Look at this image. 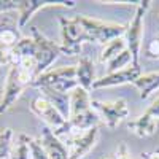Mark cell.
Segmentation results:
<instances>
[{
  "label": "cell",
  "mask_w": 159,
  "mask_h": 159,
  "mask_svg": "<svg viewBox=\"0 0 159 159\" xmlns=\"http://www.w3.org/2000/svg\"><path fill=\"white\" fill-rule=\"evenodd\" d=\"M145 56L150 59H159V34L145 48Z\"/></svg>",
  "instance_id": "24"
},
{
  "label": "cell",
  "mask_w": 159,
  "mask_h": 159,
  "mask_svg": "<svg viewBox=\"0 0 159 159\" xmlns=\"http://www.w3.org/2000/svg\"><path fill=\"white\" fill-rule=\"evenodd\" d=\"M30 110L42 119V121L46 124V127H49L52 130L57 139L62 135L72 137V129L69 124V119H65L51 102H48L43 96H38L32 100L30 103Z\"/></svg>",
  "instance_id": "3"
},
{
  "label": "cell",
  "mask_w": 159,
  "mask_h": 159,
  "mask_svg": "<svg viewBox=\"0 0 159 159\" xmlns=\"http://www.w3.org/2000/svg\"><path fill=\"white\" fill-rule=\"evenodd\" d=\"M51 7L73 8L75 2H45V0H19L18 3V27H24L37 11Z\"/></svg>",
  "instance_id": "10"
},
{
  "label": "cell",
  "mask_w": 159,
  "mask_h": 159,
  "mask_svg": "<svg viewBox=\"0 0 159 159\" xmlns=\"http://www.w3.org/2000/svg\"><path fill=\"white\" fill-rule=\"evenodd\" d=\"M108 159H111V157H108Z\"/></svg>",
  "instance_id": "31"
},
{
  "label": "cell",
  "mask_w": 159,
  "mask_h": 159,
  "mask_svg": "<svg viewBox=\"0 0 159 159\" xmlns=\"http://www.w3.org/2000/svg\"><path fill=\"white\" fill-rule=\"evenodd\" d=\"M129 129L139 137H151L156 132V119L150 118L148 115H140L135 121H130Z\"/></svg>",
  "instance_id": "18"
},
{
  "label": "cell",
  "mask_w": 159,
  "mask_h": 159,
  "mask_svg": "<svg viewBox=\"0 0 159 159\" xmlns=\"http://www.w3.org/2000/svg\"><path fill=\"white\" fill-rule=\"evenodd\" d=\"M30 137L25 134H19L16 140L11 143L10 159H30V147H29Z\"/></svg>",
  "instance_id": "19"
},
{
  "label": "cell",
  "mask_w": 159,
  "mask_h": 159,
  "mask_svg": "<svg viewBox=\"0 0 159 159\" xmlns=\"http://www.w3.org/2000/svg\"><path fill=\"white\" fill-rule=\"evenodd\" d=\"M134 86L140 92V99H148L156 89H159V70L151 73H142L134 81Z\"/></svg>",
  "instance_id": "16"
},
{
  "label": "cell",
  "mask_w": 159,
  "mask_h": 159,
  "mask_svg": "<svg viewBox=\"0 0 159 159\" xmlns=\"http://www.w3.org/2000/svg\"><path fill=\"white\" fill-rule=\"evenodd\" d=\"M11 143H13V130L8 127L0 130V159L10 157Z\"/></svg>",
  "instance_id": "22"
},
{
  "label": "cell",
  "mask_w": 159,
  "mask_h": 159,
  "mask_svg": "<svg viewBox=\"0 0 159 159\" xmlns=\"http://www.w3.org/2000/svg\"><path fill=\"white\" fill-rule=\"evenodd\" d=\"M151 2L150 0H143V2L137 3L135 15L132 21L127 24V29L124 34L126 46L132 56V65H140V51H142V43H143V25H145V15L150 8Z\"/></svg>",
  "instance_id": "4"
},
{
  "label": "cell",
  "mask_w": 159,
  "mask_h": 159,
  "mask_svg": "<svg viewBox=\"0 0 159 159\" xmlns=\"http://www.w3.org/2000/svg\"><path fill=\"white\" fill-rule=\"evenodd\" d=\"M11 65V48L0 45V67L2 65Z\"/></svg>",
  "instance_id": "25"
},
{
  "label": "cell",
  "mask_w": 159,
  "mask_h": 159,
  "mask_svg": "<svg viewBox=\"0 0 159 159\" xmlns=\"http://www.w3.org/2000/svg\"><path fill=\"white\" fill-rule=\"evenodd\" d=\"M145 115H148L150 118H153V119H159V97L150 105V107L143 111Z\"/></svg>",
  "instance_id": "28"
},
{
  "label": "cell",
  "mask_w": 159,
  "mask_h": 159,
  "mask_svg": "<svg viewBox=\"0 0 159 159\" xmlns=\"http://www.w3.org/2000/svg\"><path fill=\"white\" fill-rule=\"evenodd\" d=\"M145 159H159V150L153 151V153H148V154H143Z\"/></svg>",
  "instance_id": "29"
},
{
  "label": "cell",
  "mask_w": 159,
  "mask_h": 159,
  "mask_svg": "<svg viewBox=\"0 0 159 159\" xmlns=\"http://www.w3.org/2000/svg\"><path fill=\"white\" fill-rule=\"evenodd\" d=\"M34 88H51L59 92H65L69 94L72 89L78 86L76 83V70L73 65H67V67H59L54 70H48L40 75L35 81L32 83Z\"/></svg>",
  "instance_id": "5"
},
{
  "label": "cell",
  "mask_w": 159,
  "mask_h": 159,
  "mask_svg": "<svg viewBox=\"0 0 159 159\" xmlns=\"http://www.w3.org/2000/svg\"><path fill=\"white\" fill-rule=\"evenodd\" d=\"M91 107L100 116L102 123L110 129H115L129 115V105L126 99H116L111 102L91 100Z\"/></svg>",
  "instance_id": "7"
},
{
  "label": "cell",
  "mask_w": 159,
  "mask_h": 159,
  "mask_svg": "<svg viewBox=\"0 0 159 159\" xmlns=\"http://www.w3.org/2000/svg\"><path fill=\"white\" fill-rule=\"evenodd\" d=\"M18 3L19 0H0V13H7V11H18Z\"/></svg>",
  "instance_id": "26"
},
{
  "label": "cell",
  "mask_w": 159,
  "mask_h": 159,
  "mask_svg": "<svg viewBox=\"0 0 159 159\" xmlns=\"http://www.w3.org/2000/svg\"><path fill=\"white\" fill-rule=\"evenodd\" d=\"M29 147H30V159H49L46 151L42 147V143H40V140H35L30 137Z\"/></svg>",
  "instance_id": "23"
},
{
  "label": "cell",
  "mask_w": 159,
  "mask_h": 159,
  "mask_svg": "<svg viewBox=\"0 0 159 159\" xmlns=\"http://www.w3.org/2000/svg\"><path fill=\"white\" fill-rule=\"evenodd\" d=\"M32 38L35 42V56L34 59L37 61V72L38 76L45 73L46 69L54 62L59 54H61V46L56 45L54 42L48 40L43 34H40L37 27H32Z\"/></svg>",
  "instance_id": "8"
},
{
  "label": "cell",
  "mask_w": 159,
  "mask_h": 159,
  "mask_svg": "<svg viewBox=\"0 0 159 159\" xmlns=\"http://www.w3.org/2000/svg\"><path fill=\"white\" fill-rule=\"evenodd\" d=\"M111 159H130V153L127 150V145L126 143H119V147L116 150V154L111 157Z\"/></svg>",
  "instance_id": "27"
},
{
  "label": "cell",
  "mask_w": 159,
  "mask_h": 159,
  "mask_svg": "<svg viewBox=\"0 0 159 159\" xmlns=\"http://www.w3.org/2000/svg\"><path fill=\"white\" fill-rule=\"evenodd\" d=\"M127 46H126V40L124 37L121 38H116L113 42H110L108 45H105L102 54H100V62H108L110 59H113L115 56H118L121 51H124Z\"/></svg>",
  "instance_id": "20"
},
{
  "label": "cell",
  "mask_w": 159,
  "mask_h": 159,
  "mask_svg": "<svg viewBox=\"0 0 159 159\" xmlns=\"http://www.w3.org/2000/svg\"><path fill=\"white\" fill-rule=\"evenodd\" d=\"M76 18L88 35V42H96L103 46L116 38L124 37L126 29H127V25H124V24L105 22V21L92 19V18H86V16H76Z\"/></svg>",
  "instance_id": "2"
},
{
  "label": "cell",
  "mask_w": 159,
  "mask_h": 159,
  "mask_svg": "<svg viewBox=\"0 0 159 159\" xmlns=\"http://www.w3.org/2000/svg\"><path fill=\"white\" fill-rule=\"evenodd\" d=\"M61 52L67 56H76L81 52V45L88 42V35L80 24L78 18H61Z\"/></svg>",
  "instance_id": "6"
},
{
  "label": "cell",
  "mask_w": 159,
  "mask_h": 159,
  "mask_svg": "<svg viewBox=\"0 0 159 159\" xmlns=\"http://www.w3.org/2000/svg\"><path fill=\"white\" fill-rule=\"evenodd\" d=\"M142 75L140 65H129L126 69H121L113 73H107L105 76L96 80L92 89H102V88H111V86H121V84H134V81Z\"/></svg>",
  "instance_id": "9"
},
{
  "label": "cell",
  "mask_w": 159,
  "mask_h": 159,
  "mask_svg": "<svg viewBox=\"0 0 159 159\" xmlns=\"http://www.w3.org/2000/svg\"><path fill=\"white\" fill-rule=\"evenodd\" d=\"M76 70V83L80 88H83L84 91H91L92 86L96 83V69H94V62L89 57L83 56L80 57L78 64L75 65Z\"/></svg>",
  "instance_id": "13"
},
{
  "label": "cell",
  "mask_w": 159,
  "mask_h": 159,
  "mask_svg": "<svg viewBox=\"0 0 159 159\" xmlns=\"http://www.w3.org/2000/svg\"><path fill=\"white\" fill-rule=\"evenodd\" d=\"M99 139V127H92L83 134H78L70 137L69 140V157L70 159H81L84 154H88Z\"/></svg>",
  "instance_id": "11"
},
{
  "label": "cell",
  "mask_w": 159,
  "mask_h": 159,
  "mask_svg": "<svg viewBox=\"0 0 159 159\" xmlns=\"http://www.w3.org/2000/svg\"><path fill=\"white\" fill-rule=\"evenodd\" d=\"M129 64H132V56H130L129 49L126 48L124 51L119 52L118 56H115L113 59H110L107 62V70H108V73H113V72H118L121 69L129 67Z\"/></svg>",
  "instance_id": "21"
},
{
  "label": "cell",
  "mask_w": 159,
  "mask_h": 159,
  "mask_svg": "<svg viewBox=\"0 0 159 159\" xmlns=\"http://www.w3.org/2000/svg\"><path fill=\"white\" fill-rule=\"evenodd\" d=\"M40 92H42V96L51 102L54 105V108L65 118L69 119L70 116V100H69V94H65V92H59V91H54L51 88H40Z\"/></svg>",
  "instance_id": "15"
},
{
  "label": "cell",
  "mask_w": 159,
  "mask_h": 159,
  "mask_svg": "<svg viewBox=\"0 0 159 159\" xmlns=\"http://www.w3.org/2000/svg\"><path fill=\"white\" fill-rule=\"evenodd\" d=\"M37 78H38L37 61L34 57L22 59L19 64L11 65L7 75L3 94L2 99H0V113L8 111L21 97L24 89L27 86H32V83Z\"/></svg>",
  "instance_id": "1"
},
{
  "label": "cell",
  "mask_w": 159,
  "mask_h": 159,
  "mask_svg": "<svg viewBox=\"0 0 159 159\" xmlns=\"http://www.w3.org/2000/svg\"><path fill=\"white\" fill-rule=\"evenodd\" d=\"M19 40H21V35L18 32L16 24L13 22V19L10 18L0 19V45L13 48Z\"/></svg>",
  "instance_id": "17"
},
{
  "label": "cell",
  "mask_w": 159,
  "mask_h": 159,
  "mask_svg": "<svg viewBox=\"0 0 159 159\" xmlns=\"http://www.w3.org/2000/svg\"><path fill=\"white\" fill-rule=\"evenodd\" d=\"M69 100H70V116H76V115H81L84 111H89L91 107V96L89 92L84 91L83 88L76 86L75 89H72L69 92ZM69 116V118H70Z\"/></svg>",
  "instance_id": "14"
},
{
  "label": "cell",
  "mask_w": 159,
  "mask_h": 159,
  "mask_svg": "<svg viewBox=\"0 0 159 159\" xmlns=\"http://www.w3.org/2000/svg\"><path fill=\"white\" fill-rule=\"evenodd\" d=\"M7 159H10V157H7Z\"/></svg>",
  "instance_id": "30"
},
{
  "label": "cell",
  "mask_w": 159,
  "mask_h": 159,
  "mask_svg": "<svg viewBox=\"0 0 159 159\" xmlns=\"http://www.w3.org/2000/svg\"><path fill=\"white\" fill-rule=\"evenodd\" d=\"M40 143H42L43 150L46 151L49 159H70L69 157V148L57 139L49 127L42 129V135H40Z\"/></svg>",
  "instance_id": "12"
}]
</instances>
